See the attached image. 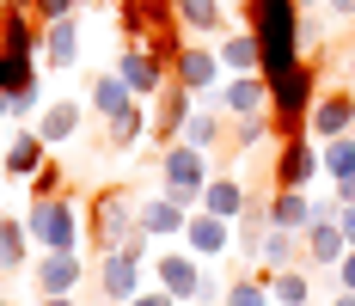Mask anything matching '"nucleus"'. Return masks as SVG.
Returning a JSON list of instances; mask_svg holds the SVG:
<instances>
[{"label":"nucleus","instance_id":"27","mask_svg":"<svg viewBox=\"0 0 355 306\" xmlns=\"http://www.w3.org/2000/svg\"><path fill=\"white\" fill-rule=\"evenodd\" d=\"M86 104H92V110L110 123V117H123V110L135 104V92L123 86V74H116V68H105V74H92V92H86Z\"/></svg>","mask_w":355,"mask_h":306},{"label":"nucleus","instance_id":"18","mask_svg":"<svg viewBox=\"0 0 355 306\" xmlns=\"http://www.w3.org/2000/svg\"><path fill=\"white\" fill-rule=\"evenodd\" d=\"M343 257H349L343 227H337V221H313V227H306V270H337Z\"/></svg>","mask_w":355,"mask_h":306},{"label":"nucleus","instance_id":"22","mask_svg":"<svg viewBox=\"0 0 355 306\" xmlns=\"http://www.w3.org/2000/svg\"><path fill=\"white\" fill-rule=\"evenodd\" d=\"M214 56H220V68H227V74H263V43H257L245 25L220 37V43H214Z\"/></svg>","mask_w":355,"mask_h":306},{"label":"nucleus","instance_id":"44","mask_svg":"<svg viewBox=\"0 0 355 306\" xmlns=\"http://www.w3.org/2000/svg\"><path fill=\"white\" fill-rule=\"evenodd\" d=\"M43 306H80V300H73V294H55V300H43Z\"/></svg>","mask_w":355,"mask_h":306},{"label":"nucleus","instance_id":"1","mask_svg":"<svg viewBox=\"0 0 355 306\" xmlns=\"http://www.w3.org/2000/svg\"><path fill=\"white\" fill-rule=\"evenodd\" d=\"M239 19H245V31L263 43V80L294 68V62H306V37H300L306 6H300V0H245Z\"/></svg>","mask_w":355,"mask_h":306},{"label":"nucleus","instance_id":"33","mask_svg":"<svg viewBox=\"0 0 355 306\" xmlns=\"http://www.w3.org/2000/svg\"><path fill=\"white\" fill-rule=\"evenodd\" d=\"M263 141H270V117H233V129H227V147L233 153H251Z\"/></svg>","mask_w":355,"mask_h":306},{"label":"nucleus","instance_id":"8","mask_svg":"<svg viewBox=\"0 0 355 306\" xmlns=\"http://www.w3.org/2000/svg\"><path fill=\"white\" fill-rule=\"evenodd\" d=\"M306 135L319 141H343L355 135V92L349 86H331V92H319V104H313V117H306Z\"/></svg>","mask_w":355,"mask_h":306},{"label":"nucleus","instance_id":"32","mask_svg":"<svg viewBox=\"0 0 355 306\" xmlns=\"http://www.w3.org/2000/svg\"><path fill=\"white\" fill-rule=\"evenodd\" d=\"M227 306H276V300H270V288H263L257 270H239L227 282Z\"/></svg>","mask_w":355,"mask_h":306},{"label":"nucleus","instance_id":"25","mask_svg":"<svg viewBox=\"0 0 355 306\" xmlns=\"http://www.w3.org/2000/svg\"><path fill=\"white\" fill-rule=\"evenodd\" d=\"M80 62V19L43 25V68H73Z\"/></svg>","mask_w":355,"mask_h":306},{"label":"nucleus","instance_id":"46","mask_svg":"<svg viewBox=\"0 0 355 306\" xmlns=\"http://www.w3.org/2000/svg\"><path fill=\"white\" fill-rule=\"evenodd\" d=\"M331 306H355V294H337V300H331Z\"/></svg>","mask_w":355,"mask_h":306},{"label":"nucleus","instance_id":"14","mask_svg":"<svg viewBox=\"0 0 355 306\" xmlns=\"http://www.w3.org/2000/svg\"><path fill=\"white\" fill-rule=\"evenodd\" d=\"M116 74H123V86H129V92H135L141 104H153V99H159V86L172 80V74L159 68L147 49H123V56H116Z\"/></svg>","mask_w":355,"mask_h":306},{"label":"nucleus","instance_id":"31","mask_svg":"<svg viewBox=\"0 0 355 306\" xmlns=\"http://www.w3.org/2000/svg\"><path fill=\"white\" fill-rule=\"evenodd\" d=\"M319 160H324V178H331V184L355 178V135H343V141H324V147H319Z\"/></svg>","mask_w":355,"mask_h":306},{"label":"nucleus","instance_id":"6","mask_svg":"<svg viewBox=\"0 0 355 306\" xmlns=\"http://www.w3.org/2000/svg\"><path fill=\"white\" fill-rule=\"evenodd\" d=\"M190 117H196V92H190V86H178V80H166V86H159V99H153V135H147V141H153L159 153L178 147Z\"/></svg>","mask_w":355,"mask_h":306},{"label":"nucleus","instance_id":"23","mask_svg":"<svg viewBox=\"0 0 355 306\" xmlns=\"http://www.w3.org/2000/svg\"><path fill=\"white\" fill-rule=\"evenodd\" d=\"M220 104H196V117L184 123V147H196V153H220V141H227V129H233V117H214Z\"/></svg>","mask_w":355,"mask_h":306},{"label":"nucleus","instance_id":"10","mask_svg":"<svg viewBox=\"0 0 355 306\" xmlns=\"http://www.w3.org/2000/svg\"><path fill=\"white\" fill-rule=\"evenodd\" d=\"M172 80H178V86H190L196 99H214V92H220V80H227V68H220V56H214V43H190V49L178 56Z\"/></svg>","mask_w":355,"mask_h":306},{"label":"nucleus","instance_id":"2","mask_svg":"<svg viewBox=\"0 0 355 306\" xmlns=\"http://www.w3.org/2000/svg\"><path fill=\"white\" fill-rule=\"evenodd\" d=\"M86 233L98 245V257H105V251H123L129 239L141 233V203H135L129 190H98V196H92V214H86Z\"/></svg>","mask_w":355,"mask_h":306},{"label":"nucleus","instance_id":"26","mask_svg":"<svg viewBox=\"0 0 355 306\" xmlns=\"http://www.w3.org/2000/svg\"><path fill=\"white\" fill-rule=\"evenodd\" d=\"M80 117H86V110H80L73 99H55V104H43V117H37L31 129H37L43 141H49V147H62V141H73V135H80Z\"/></svg>","mask_w":355,"mask_h":306},{"label":"nucleus","instance_id":"47","mask_svg":"<svg viewBox=\"0 0 355 306\" xmlns=\"http://www.w3.org/2000/svg\"><path fill=\"white\" fill-rule=\"evenodd\" d=\"M80 6H110V0H80Z\"/></svg>","mask_w":355,"mask_h":306},{"label":"nucleus","instance_id":"20","mask_svg":"<svg viewBox=\"0 0 355 306\" xmlns=\"http://www.w3.org/2000/svg\"><path fill=\"white\" fill-rule=\"evenodd\" d=\"M184 227H190V208H178L166 190L141 203V233L147 239H184Z\"/></svg>","mask_w":355,"mask_h":306},{"label":"nucleus","instance_id":"15","mask_svg":"<svg viewBox=\"0 0 355 306\" xmlns=\"http://www.w3.org/2000/svg\"><path fill=\"white\" fill-rule=\"evenodd\" d=\"M0 166H6V178H25V184H31L37 171L49 166V141L37 135L31 123H25V129H12V141H6V160H0Z\"/></svg>","mask_w":355,"mask_h":306},{"label":"nucleus","instance_id":"16","mask_svg":"<svg viewBox=\"0 0 355 306\" xmlns=\"http://www.w3.org/2000/svg\"><path fill=\"white\" fill-rule=\"evenodd\" d=\"M178 25L190 43H220L227 37V6L220 0H178Z\"/></svg>","mask_w":355,"mask_h":306},{"label":"nucleus","instance_id":"43","mask_svg":"<svg viewBox=\"0 0 355 306\" xmlns=\"http://www.w3.org/2000/svg\"><path fill=\"white\" fill-rule=\"evenodd\" d=\"M0 6H12V12H37V0H0Z\"/></svg>","mask_w":355,"mask_h":306},{"label":"nucleus","instance_id":"51","mask_svg":"<svg viewBox=\"0 0 355 306\" xmlns=\"http://www.w3.org/2000/svg\"><path fill=\"white\" fill-rule=\"evenodd\" d=\"M105 306H110V300H105Z\"/></svg>","mask_w":355,"mask_h":306},{"label":"nucleus","instance_id":"39","mask_svg":"<svg viewBox=\"0 0 355 306\" xmlns=\"http://www.w3.org/2000/svg\"><path fill=\"white\" fill-rule=\"evenodd\" d=\"M129 306H178L172 294H166V288H159V282H153V288H141V294H135V300Z\"/></svg>","mask_w":355,"mask_h":306},{"label":"nucleus","instance_id":"36","mask_svg":"<svg viewBox=\"0 0 355 306\" xmlns=\"http://www.w3.org/2000/svg\"><path fill=\"white\" fill-rule=\"evenodd\" d=\"M49 196H68V184H62V166H43L31 178V203H49Z\"/></svg>","mask_w":355,"mask_h":306},{"label":"nucleus","instance_id":"49","mask_svg":"<svg viewBox=\"0 0 355 306\" xmlns=\"http://www.w3.org/2000/svg\"><path fill=\"white\" fill-rule=\"evenodd\" d=\"M300 6H306V12H313V6H324V0H300Z\"/></svg>","mask_w":355,"mask_h":306},{"label":"nucleus","instance_id":"4","mask_svg":"<svg viewBox=\"0 0 355 306\" xmlns=\"http://www.w3.org/2000/svg\"><path fill=\"white\" fill-rule=\"evenodd\" d=\"M25 227L43 251H80V208L68 196H49V203H31L25 208Z\"/></svg>","mask_w":355,"mask_h":306},{"label":"nucleus","instance_id":"34","mask_svg":"<svg viewBox=\"0 0 355 306\" xmlns=\"http://www.w3.org/2000/svg\"><path fill=\"white\" fill-rule=\"evenodd\" d=\"M37 74H43L37 62H19V56H6V49H0V92H6V99H12L19 86H31Z\"/></svg>","mask_w":355,"mask_h":306},{"label":"nucleus","instance_id":"5","mask_svg":"<svg viewBox=\"0 0 355 306\" xmlns=\"http://www.w3.org/2000/svg\"><path fill=\"white\" fill-rule=\"evenodd\" d=\"M324 178V160H319V141L300 135V141H282L276 147V166H270V190H313Z\"/></svg>","mask_w":355,"mask_h":306},{"label":"nucleus","instance_id":"17","mask_svg":"<svg viewBox=\"0 0 355 306\" xmlns=\"http://www.w3.org/2000/svg\"><path fill=\"white\" fill-rule=\"evenodd\" d=\"M184 251H190V257H202V264L220 257V251H233V221H214V214L196 208V214H190V227H184Z\"/></svg>","mask_w":355,"mask_h":306},{"label":"nucleus","instance_id":"9","mask_svg":"<svg viewBox=\"0 0 355 306\" xmlns=\"http://www.w3.org/2000/svg\"><path fill=\"white\" fill-rule=\"evenodd\" d=\"M92 275H98V294H105L110 306H129V300L147 288V264H135L129 251H105Z\"/></svg>","mask_w":355,"mask_h":306},{"label":"nucleus","instance_id":"11","mask_svg":"<svg viewBox=\"0 0 355 306\" xmlns=\"http://www.w3.org/2000/svg\"><path fill=\"white\" fill-rule=\"evenodd\" d=\"M202 270H209V264H202V257H190V251H159V264H153V275H159V288H166V294H172L178 306H196V288H202Z\"/></svg>","mask_w":355,"mask_h":306},{"label":"nucleus","instance_id":"30","mask_svg":"<svg viewBox=\"0 0 355 306\" xmlns=\"http://www.w3.org/2000/svg\"><path fill=\"white\" fill-rule=\"evenodd\" d=\"M25 251H31V227L25 221H12V214H0V275H12L25 264Z\"/></svg>","mask_w":355,"mask_h":306},{"label":"nucleus","instance_id":"38","mask_svg":"<svg viewBox=\"0 0 355 306\" xmlns=\"http://www.w3.org/2000/svg\"><path fill=\"white\" fill-rule=\"evenodd\" d=\"M331 275H337V294H355V251H349V257H343Z\"/></svg>","mask_w":355,"mask_h":306},{"label":"nucleus","instance_id":"41","mask_svg":"<svg viewBox=\"0 0 355 306\" xmlns=\"http://www.w3.org/2000/svg\"><path fill=\"white\" fill-rule=\"evenodd\" d=\"M337 227H343V239H349V251H355V203L337 208Z\"/></svg>","mask_w":355,"mask_h":306},{"label":"nucleus","instance_id":"29","mask_svg":"<svg viewBox=\"0 0 355 306\" xmlns=\"http://www.w3.org/2000/svg\"><path fill=\"white\" fill-rule=\"evenodd\" d=\"M6 56L43 62V25H37L31 12H6Z\"/></svg>","mask_w":355,"mask_h":306},{"label":"nucleus","instance_id":"24","mask_svg":"<svg viewBox=\"0 0 355 306\" xmlns=\"http://www.w3.org/2000/svg\"><path fill=\"white\" fill-rule=\"evenodd\" d=\"M270 227L306 233L313 227V190H270Z\"/></svg>","mask_w":355,"mask_h":306},{"label":"nucleus","instance_id":"45","mask_svg":"<svg viewBox=\"0 0 355 306\" xmlns=\"http://www.w3.org/2000/svg\"><path fill=\"white\" fill-rule=\"evenodd\" d=\"M6 12H12V6H0V49H6Z\"/></svg>","mask_w":355,"mask_h":306},{"label":"nucleus","instance_id":"42","mask_svg":"<svg viewBox=\"0 0 355 306\" xmlns=\"http://www.w3.org/2000/svg\"><path fill=\"white\" fill-rule=\"evenodd\" d=\"M343 86H349V92H355V43H349V49H343Z\"/></svg>","mask_w":355,"mask_h":306},{"label":"nucleus","instance_id":"35","mask_svg":"<svg viewBox=\"0 0 355 306\" xmlns=\"http://www.w3.org/2000/svg\"><path fill=\"white\" fill-rule=\"evenodd\" d=\"M37 104H43V74H37L31 86H19V92H12V99H6V117H12V123H19V129H25V117H43V110H37Z\"/></svg>","mask_w":355,"mask_h":306},{"label":"nucleus","instance_id":"12","mask_svg":"<svg viewBox=\"0 0 355 306\" xmlns=\"http://www.w3.org/2000/svg\"><path fill=\"white\" fill-rule=\"evenodd\" d=\"M214 104L227 117H270V80L263 74H227L220 92H214Z\"/></svg>","mask_w":355,"mask_h":306},{"label":"nucleus","instance_id":"21","mask_svg":"<svg viewBox=\"0 0 355 306\" xmlns=\"http://www.w3.org/2000/svg\"><path fill=\"white\" fill-rule=\"evenodd\" d=\"M141 135H153V104H141V99L129 104L123 117H110V123H105V147H110V153H129Z\"/></svg>","mask_w":355,"mask_h":306},{"label":"nucleus","instance_id":"3","mask_svg":"<svg viewBox=\"0 0 355 306\" xmlns=\"http://www.w3.org/2000/svg\"><path fill=\"white\" fill-rule=\"evenodd\" d=\"M159 190H166L178 208L196 214V208H202V190H209V153H196V147H184V141L166 147V153H159Z\"/></svg>","mask_w":355,"mask_h":306},{"label":"nucleus","instance_id":"50","mask_svg":"<svg viewBox=\"0 0 355 306\" xmlns=\"http://www.w3.org/2000/svg\"><path fill=\"white\" fill-rule=\"evenodd\" d=\"M0 306H12V300H6V294H0Z\"/></svg>","mask_w":355,"mask_h":306},{"label":"nucleus","instance_id":"48","mask_svg":"<svg viewBox=\"0 0 355 306\" xmlns=\"http://www.w3.org/2000/svg\"><path fill=\"white\" fill-rule=\"evenodd\" d=\"M0 123H6V92H0Z\"/></svg>","mask_w":355,"mask_h":306},{"label":"nucleus","instance_id":"28","mask_svg":"<svg viewBox=\"0 0 355 306\" xmlns=\"http://www.w3.org/2000/svg\"><path fill=\"white\" fill-rule=\"evenodd\" d=\"M276 306H313V270H257Z\"/></svg>","mask_w":355,"mask_h":306},{"label":"nucleus","instance_id":"37","mask_svg":"<svg viewBox=\"0 0 355 306\" xmlns=\"http://www.w3.org/2000/svg\"><path fill=\"white\" fill-rule=\"evenodd\" d=\"M73 12H80V0H37V25H55V19H73Z\"/></svg>","mask_w":355,"mask_h":306},{"label":"nucleus","instance_id":"19","mask_svg":"<svg viewBox=\"0 0 355 306\" xmlns=\"http://www.w3.org/2000/svg\"><path fill=\"white\" fill-rule=\"evenodd\" d=\"M245 203H251V190L233 178V171H214L209 190H202V214H214V221H239Z\"/></svg>","mask_w":355,"mask_h":306},{"label":"nucleus","instance_id":"40","mask_svg":"<svg viewBox=\"0 0 355 306\" xmlns=\"http://www.w3.org/2000/svg\"><path fill=\"white\" fill-rule=\"evenodd\" d=\"M324 12H331L337 25H355V0H324Z\"/></svg>","mask_w":355,"mask_h":306},{"label":"nucleus","instance_id":"13","mask_svg":"<svg viewBox=\"0 0 355 306\" xmlns=\"http://www.w3.org/2000/svg\"><path fill=\"white\" fill-rule=\"evenodd\" d=\"M86 282V264H80V251H43L37 257V294L43 300H55V294H73Z\"/></svg>","mask_w":355,"mask_h":306},{"label":"nucleus","instance_id":"7","mask_svg":"<svg viewBox=\"0 0 355 306\" xmlns=\"http://www.w3.org/2000/svg\"><path fill=\"white\" fill-rule=\"evenodd\" d=\"M178 25V0H116V31H123V49L147 43L153 31Z\"/></svg>","mask_w":355,"mask_h":306}]
</instances>
